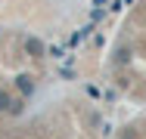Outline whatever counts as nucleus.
Here are the masks:
<instances>
[{"mask_svg":"<svg viewBox=\"0 0 146 139\" xmlns=\"http://www.w3.org/2000/svg\"><path fill=\"white\" fill-rule=\"evenodd\" d=\"M25 108H28V99H25V96H16L13 105H9V117H22Z\"/></svg>","mask_w":146,"mask_h":139,"instance_id":"nucleus-5","label":"nucleus"},{"mask_svg":"<svg viewBox=\"0 0 146 139\" xmlns=\"http://www.w3.org/2000/svg\"><path fill=\"white\" fill-rule=\"evenodd\" d=\"M87 96H90V99H103V93H100L93 83H87Z\"/></svg>","mask_w":146,"mask_h":139,"instance_id":"nucleus-10","label":"nucleus"},{"mask_svg":"<svg viewBox=\"0 0 146 139\" xmlns=\"http://www.w3.org/2000/svg\"><path fill=\"white\" fill-rule=\"evenodd\" d=\"M93 34H96V28H93V25H84V28H78V31H72V37L65 40V47H68V50H75L78 43H84V40L93 37Z\"/></svg>","mask_w":146,"mask_h":139,"instance_id":"nucleus-4","label":"nucleus"},{"mask_svg":"<svg viewBox=\"0 0 146 139\" xmlns=\"http://www.w3.org/2000/svg\"><path fill=\"white\" fill-rule=\"evenodd\" d=\"M34 90H37V81H34V74H19L16 77V93L19 96H34Z\"/></svg>","mask_w":146,"mask_h":139,"instance_id":"nucleus-2","label":"nucleus"},{"mask_svg":"<svg viewBox=\"0 0 146 139\" xmlns=\"http://www.w3.org/2000/svg\"><path fill=\"white\" fill-rule=\"evenodd\" d=\"M118 139H140L137 136V130H134V127H124V130H121V136Z\"/></svg>","mask_w":146,"mask_h":139,"instance_id":"nucleus-8","label":"nucleus"},{"mask_svg":"<svg viewBox=\"0 0 146 139\" xmlns=\"http://www.w3.org/2000/svg\"><path fill=\"white\" fill-rule=\"evenodd\" d=\"M93 43H96V47H103V43H106V34H100V31H96V34H93Z\"/></svg>","mask_w":146,"mask_h":139,"instance_id":"nucleus-11","label":"nucleus"},{"mask_svg":"<svg viewBox=\"0 0 146 139\" xmlns=\"http://www.w3.org/2000/svg\"><path fill=\"white\" fill-rule=\"evenodd\" d=\"M131 59H134V47L131 43H121L112 56V68H124V65H131Z\"/></svg>","mask_w":146,"mask_h":139,"instance_id":"nucleus-3","label":"nucleus"},{"mask_svg":"<svg viewBox=\"0 0 146 139\" xmlns=\"http://www.w3.org/2000/svg\"><path fill=\"white\" fill-rule=\"evenodd\" d=\"M103 19H106V9H93V12H90V22H93V25L103 22Z\"/></svg>","mask_w":146,"mask_h":139,"instance_id":"nucleus-9","label":"nucleus"},{"mask_svg":"<svg viewBox=\"0 0 146 139\" xmlns=\"http://www.w3.org/2000/svg\"><path fill=\"white\" fill-rule=\"evenodd\" d=\"M47 56H53V59H65V47H59V43H53Z\"/></svg>","mask_w":146,"mask_h":139,"instance_id":"nucleus-7","label":"nucleus"},{"mask_svg":"<svg viewBox=\"0 0 146 139\" xmlns=\"http://www.w3.org/2000/svg\"><path fill=\"white\" fill-rule=\"evenodd\" d=\"M127 3H134V0H124V6H127Z\"/></svg>","mask_w":146,"mask_h":139,"instance_id":"nucleus-13","label":"nucleus"},{"mask_svg":"<svg viewBox=\"0 0 146 139\" xmlns=\"http://www.w3.org/2000/svg\"><path fill=\"white\" fill-rule=\"evenodd\" d=\"M106 3H109V0H93V6H96V9H103Z\"/></svg>","mask_w":146,"mask_h":139,"instance_id":"nucleus-12","label":"nucleus"},{"mask_svg":"<svg viewBox=\"0 0 146 139\" xmlns=\"http://www.w3.org/2000/svg\"><path fill=\"white\" fill-rule=\"evenodd\" d=\"M25 53H28L31 59H44V56L50 53V47H47L40 37H25Z\"/></svg>","mask_w":146,"mask_h":139,"instance_id":"nucleus-1","label":"nucleus"},{"mask_svg":"<svg viewBox=\"0 0 146 139\" xmlns=\"http://www.w3.org/2000/svg\"><path fill=\"white\" fill-rule=\"evenodd\" d=\"M9 105H13V96H9V90L0 87V114H9Z\"/></svg>","mask_w":146,"mask_h":139,"instance_id":"nucleus-6","label":"nucleus"}]
</instances>
